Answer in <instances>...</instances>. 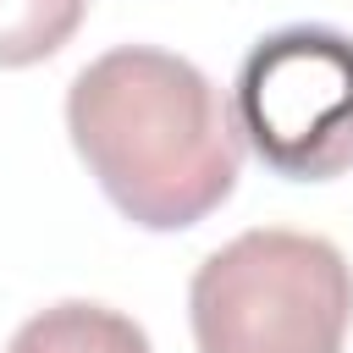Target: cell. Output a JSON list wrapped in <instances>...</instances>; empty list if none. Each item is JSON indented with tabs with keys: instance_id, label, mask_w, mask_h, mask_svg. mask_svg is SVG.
I'll use <instances>...</instances> for the list:
<instances>
[{
	"instance_id": "4",
	"label": "cell",
	"mask_w": 353,
	"mask_h": 353,
	"mask_svg": "<svg viewBox=\"0 0 353 353\" xmlns=\"http://www.w3.org/2000/svg\"><path fill=\"white\" fill-rule=\"evenodd\" d=\"M6 353H154V347L132 314H121L110 303L66 298V303H50L33 320H22L17 336L6 342Z\"/></svg>"
},
{
	"instance_id": "1",
	"label": "cell",
	"mask_w": 353,
	"mask_h": 353,
	"mask_svg": "<svg viewBox=\"0 0 353 353\" xmlns=\"http://www.w3.org/2000/svg\"><path fill=\"white\" fill-rule=\"evenodd\" d=\"M66 132L99 193L143 232H182L237 188L243 132L221 88L182 55L116 44L66 88Z\"/></svg>"
},
{
	"instance_id": "3",
	"label": "cell",
	"mask_w": 353,
	"mask_h": 353,
	"mask_svg": "<svg viewBox=\"0 0 353 353\" xmlns=\"http://www.w3.org/2000/svg\"><path fill=\"white\" fill-rule=\"evenodd\" d=\"M243 143L287 182L353 171V33L298 22L265 33L232 83Z\"/></svg>"
},
{
	"instance_id": "5",
	"label": "cell",
	"mask_w": 353,
	"mask_h": 353,
	"mask_svg": "<svg viewBox=\"0 0 353 353\" xmlns=\"http://www.w3.org/2000/svg\"><path fill=\"white\" fill-rule=\"evenodd\" d=\"M88 17V0H0V66L50 61Z\"/></svg>"
},
{
	"instance_id": "2",
	"label": "cell",
	"mask_w": 353,
	"mask_h": 353,
	"mask_svg": "<svg viewBox=\"0 0 353 353\" xmlns=\"http://www.w3.org/2000/svg\"><path fill=\"white\" fill-rule=\"evenodd\" d=\"M188 320L199 353H342L353 265L314 232H237L193 270Z\"/></svg>"
}]
</instances>
